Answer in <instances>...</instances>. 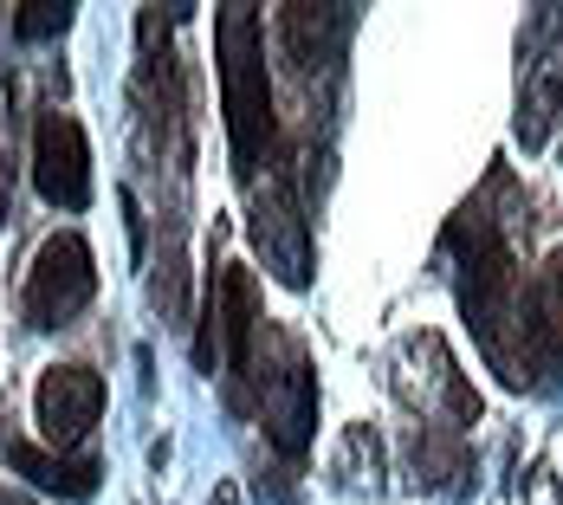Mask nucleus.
<instances>
[{
	"label": "nucleus",
	"instance_id": "7ed1b4c3",
	"mask_svg": "<svg viewBox=\"0 0 563 505\" xmlns=\"http://www.w3.org/2000/svg\"><path fill=\"white\" fill-rule=\"evenodd\" d=\"M260 350L253 356V395H260V421H266V441L298 466L311 453V428H318V370L305 356L298 337H279L273 325L260 331Z\"/></svg>",
	"mask_w": 563,
	"mask_h": 505
},
{
	"label": "nucleus",
	"instance_id": "20e7f679",
	"mask_svg": "<svg viewBox=\"0 0 563 505\" xmlns=\"http://www.w3.org/2000/svg\"><path fill=\"white\" fill-rule=\"evenodd\" d=\"M253 246L266 260V273L291 292L311 285V221H305V195H298V175L285 163H266V182H253Z\"/></svg>",
	"mask_w": 563,
	"mask_h": 505
},
{
	"label": "nucleus",
	"instance_id": "39448f33",
	"mask_svg": "<svg viewBox=\"0 0 563 505\" xmlns=\"http://www.w3.org/2000/svg\"><path fill=\"white\" fill-rule=\"evenodd\" d=\"M98 298V260L78 227H58L40 240L33 273H26V325L33 331H65L85 305Z\"/></svg>",
	"mask_w": 563,
	"mask_h": 505
},
{
	"label": "nucleus",
	"instance_id": "ddd939ff",
	"mask_svg": "<svg viewBox=\"0 0 563 505\" xmlns=\"http://www.w3.org/2000/svg\"><path fill=\"white\" fill-rule=\"evenodd\" d=\"M7 208H13V156H0V227H7Z\"/></svg>",
	"mask_w": 563,
	"mask_h": 505
},
{
	"label": "nucleus",
	"instance_id": "0eeeda50",
	"mask_svg": "<svg viewBox=\"0 0 563 505\" xmlns=\"http://www.w3.org/2000/svg\"><path fill=\"white\" fill-rule=\"evenodd\" d=\"M33 415H40L46 448H58V453L78 448L98 428V415H104V376L91 363H53L40 376V389H33Z\"/></svg>",
	"mask_w": 563,
	"mask_h": 505
},
{
	"label": "nucleus",
	"instance_id": "f257e3e1",
	"mask_svg": "<svg viewBox=\"0 0 563 505\" xmlns=\"http://www.w3.org/2000/svg\"><path fill=\"white\" fill-rule=\"evenodd\" d=\"M448 246L460 253V311H466V325L479 337L486 363L506 376L511 389L538 383V376H531L525 331H518V298H525V285H518V266H511V246H506V233H499V221L473 201V208L453 215Z\"/></svg>",
	"mask_w": 563,
	"mask_h": 505
},
{
	"label": "nucleus",
	"instance_id": "6e6552de",
	"mask_svg": "<svg viewBox=\"0 0 563 505\" xmlns=\"http://www.w3.org/2000/svg\"><path fill=\"white\" fill-rule=\"evenodd\" d=\"M350 26H356V7H305V0L279 7V46L291 58V72H305V78L331 72Z\"/></svg>",
	"mask_w": 563,
	"mask_h": 505
},
{
	"label": "nucleus",
	"instance_id": "4468645a",
	"mask_svg": "<svg viewBox=\"0 0 563 505\" xmlns=\"http://www.w3.org/2000/svg\"><path fill=\"white\" fill-rule=\"evenodd\" d=\"M214 505H240V493L233 486H214Z\"/></svg>",
	"mask_w": 563,
	"mask_h": 505
},
{
	"label": "nucleus",
	"instance_id": "9b49d317",
	"mask_svg": "<svg viewBox=\"0 0 563 505\" xmlns=\"http://www.w3.org/2000/svg\"><path fill=\"white\" fill-rule=\"evenodd\" d=\"M558 117H563V65H531L525 98H518V143L544 150L551 130H558Z\"/></svg>",
	"mask_w": 563,
	"mask_h": 505
},
{
	"label": "nucleus",
	"instance_id": "423d86ee",
	"mask_svg": "<svg viewBox=\"0 0 563 505\" xmlns=\"http://www.w3.org/2000/svg\"><path fill=\"white\" fill-rule=\"evenodd\" d=\"M33 188L46 195V208L65 215L91 208V143L71 111H40L33 123Z\"/></svg>",
	"mask_w": 563,
	"mask_h": 505
},
{
	"label": "nucleus",
	"instance_id": "2eb2a0df",
	"mask_svg": "<svg viewBox=\"0 0 563 505\" xmlns=\"http://www.w3.org/2000/svg\"><path fill=\"white\" fill-rule=\"evenodd\" d=\"M0 505H33V499H20V493H0Z\"/></svg>",
	"mask_w": 563,
	"mask_h": 505
},
{
	"label": "nucleus",
	"instance_id": "9d476101",
	"mask_svg": "<svg viewBox=\"0 0 563 505\" xmlns=\"http://www.w3.org/2000/svg\"><path fill=\"white\" fill-rule=\"evenodd\" d=\"M7 460H13V473H20V480L46 486V493H58V499H91V493H98V466H91V460L46 453V448H33V441H13Z\"/></svg>",
	"mask_w": 563,
	"mask_h": 505
},
{
	"label": "nucleus",
	"instance_id": "1a4fd4ad",
	"mask_svg": "<svg viewBox=\"0 0 563 505\" xmlns=\"http://www.w3.org/2000/svg\"><path fill=\"white\" fill-rule=\"evenodd\" d=\"M518 311H525V350H531V370H538V356H563V253L544 260V273L525 285V298H518Z\"/></svg>",
	"mask_w": 563,
	"mask_h": 505
},
{
	"label": "nucleus",
	"instance_id": "f03ea898",
	"mask_svg": "<svg viewBox=\"0 0 563 505\" xmlns=\"http://www.w3.org/2000/svg\"><path fill=\"white\" fill-rule=\"evenodd\" d=\"M214 58H221V111H227V150L246 182L273 163L279 117H273V78H266V26L253 7H221L214 20Z\"/></svg>",
	"mask_w": 563,
	"mask_h": 505
},
{
	"label": "nucleus",
	"instance_id": "f8f14e48",
	"mask_svg": "<svg viewBox=\"0 0 563 505\" xmlns=\"http://www.w3.org/2000/svg\"><path fill=\"white\" fill-rule=\"evenodd\" d=\"M71 13H78L71 0H20L13 7V33L20 40H58L71 26Z\"/></svg>",
	"mask_w": 563,
	"mask_h": 505
}]
</instances>
